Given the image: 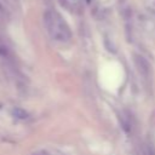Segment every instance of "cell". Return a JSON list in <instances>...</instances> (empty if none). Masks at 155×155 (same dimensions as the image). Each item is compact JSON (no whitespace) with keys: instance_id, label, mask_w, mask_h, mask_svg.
Listing matches in <instances>:
<instances>
[{"instance_id":"1","label":"cell","mask_w":155,"mask_h":155,"mask_svg":"<svg viewBox=\"0 0 155 155\" xmlns=\"http://www.w3.org/2000/svg\"><path fill=\"white\" fill-rule=\"evenodd\" d=\"M44 24L52 39L62 42H67L71 39V31L64 18L54 10H47L44 12Z\"/></svg>"},{"instance_id":"2","label":"cell","mask_w":155,"mask_h":155,"mask_svg":"<svg viewBox=\"0 0 155 155\" xmlns=\"http://www.w3.org/2000/svg\"><path fill=\"white\" fill-rule=\"evenodd\" d=\"M133 62H134V65H136L138 73H139L144 79H148L149 75H150V65H149L148 61H147L143 56L134 53V54H133Z\"/></svg>"},{"instance_id":"3","label":"cell","mask_w":155,"mask_h":155,"mask_svg":"<svg viewBox=\"0 0 155 155\" xmlns=\"http://www.w3.org/2000/svg\"><path fill=\"white\" fill-rule=\"evenodd\" d=\"M0 57L5 59L6 62H13V54L10 50V47L0 40Z\"/></svg>"},{"instance_id":"4","label":"cell","mask_w":155,"mask_h":155,"mask_svg":"<svg viewBox=\"0 0 155 155\" xmlns=\"http://www.w3.org/2000/svg\"><path fill=\"white\" fill-rule=\"evenodd\" d=\"M119 121H120V125H121L122 130L125 131V133L131 134L132 133V125H131V121L128 120V117L124 114H120L119 115Z\"/></svg>"},{"instance_id":"5","label":"cell","mask_w":155,"mask_h":155,"mask_svg":"<svg viewBox=\"0 0 155 155\" xmlns=\"http://www.w3.org/2000/svg\"><path fill=\"white\" fill-rule=\"evenodd\" d=\"M11 114H12V116H15V117L18 119V120H27V119L29 117V113H28L25 109L21 108V107H15V108H12Z\"/></svg>"},{"instance_id":"6","label":"cell","mask_w":155,"mask_h":155,"mask_svg":"<svg viewBox=\"0 0 155 155\" xmlns=\"http://www.w3.org/2000/svg\"><path fill=\"white\" fill-rule=\"evenodd\" d=\"M2 15V7H1V5H0V16Z\"/></svg>"}]
</instances>
